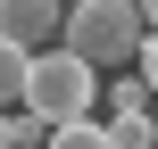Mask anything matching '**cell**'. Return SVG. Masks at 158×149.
Instances as JSON below:
<instances>
[{"instance_id": "277c9868", "label": "cell", "mask_w": 158, "mask_h": 149, "mask_svg": "<svg viewBox=\"0 0 158 149\" xmlns=\"http://www.w3.org/2000/svg\"><path fill=\"white\" fill-rule=\"evenodd\" d=\"M17 108H25V50L0 41V116H17Z\"/></svg>"}, {"instance_id": "52a82bcc", "label": "cell", "mask_w": 158, "mask_h": 149, "mask_svg": "<svg viewBox=\"0 0 158 149\" xmlns=\"http://www.w3.org/2000/svg\"><path fill=\"white\" fill-rule=\"evenodd\" d=\"M0 149H17V116H0Z\"/></svg>"}, {"instance_id": "8992f818", "label": "cell", "mask_w": 158, "mask_h": 149, "mask_svg": "<svg viewBox=\"0 0 158 149\" xmlns=\"http://www.w3.org/2000/svg\"><path fill=\"white\" fill-rule=\"evenodd\" d=\"M133 75H142V91L158 100V33H142V58H133Z\"/></svg>"}, {"instance_id": "5b68a950", "label": "cell", "mask_w": 158, "mask_h": 149, "mask_svg": "<svg viewBox=\"0 0 158 149\" xmlns=\"http://www.w3.org/2000/svg\"><path fill=\"white\" fill-rule=\"evenodd\" d=\"M42 149H108V124H92V116H83V124H58Z\"/></svg>"}, {"instance_id": "ba28073f", "label": "cell", "mask_w": 158, "mask_h": 149, "mask_svg": "<svg viewBox=\"0 0 158 149\" xmlns=\"http://www.w3.org/2000/svg\"><path fill=\"white\" fill-rule=\"evenodd\" d=\"M142 33H158V0H142Z\"/></svg>"}, {"instance_id": "3957f363", "label": "cell", "mask_w": 158, "mask_h": 149, "mask_svg": "<svg viewBox=\"0 0 158 149\" xmlns=\"http://www.w3.org/2000/svg\"><path fill=\"white\" fill-rule=\"evenodd\" d=\"M58 33H67V0H0V41L8 50L42 58V50H58Z\"/></svg>"}, {"instance_id": "7a4b0ae2", "label": "cell", "mask_w": 158, "mask_h": 149, "mask_svg": "<svg viewBox=\"0 0 158 149\" xmlns=\"http://www.w3.org/2000/svg\"><path fill=\"white\" fill-rule=\"evenodd\" d=\"M92 100H100V75H92L83 58H67V50H42V58H25V108H17V116H33L42 133H58V124H83V116H92Z\"/></svg>"}, {"instance_id": "6da1fadb", "label": "cell", "mask_w": 158, "mask_h": 149, "mask_svg": "<svg viewBox=\"0 0 158 149\" xmlns=\"http://www.w3.org/2000/svg\"><path fill=\"white\" fill-rule=\"evenodd\" d=\"M58 50L83 58L92 75H100V66H133V58H142V0H75Z\"/></svg>"}, {"instance_id": "9c48e42d", "label": "cell", "mask_w": 158, "mask_h": 149, "mask_svg": "<svg viewBox=\"0 0 158 149\" xmlns=\"http://www.w3.org/2000/svg\"><path fill=\"white\" fill-rule=\"evenodd\" d=\"M150 133H158V100H150Z\"/></svg>"}]
</instances>
